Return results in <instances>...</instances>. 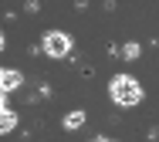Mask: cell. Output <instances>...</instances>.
<instances>
[{
	"instance_id": "7",
	"label": "cell",
	"mask_w": 159,
	"mask_h": 142,
	"mask_svg": "<svg viewBox=\"0 0 159 142\" xmlns=\"http://www.w3.org/2000/svg\"><path fill=\"white\" fill-rule=\"evenodd\" d=\"M0 51H3V34H0Z\"/></svg>"
},
{
	"instance_id": "5",
	"label": "cell",
	"mask_w": 159,
	"mask_h": 142,
	"mask_svg": "<svg viewBox=\"0 0 159 142\" xmlns=\"http://www.w3.org/2000/svg\"><path fill=\"white\" fill-rule=\"evenodd\" d=\"M85 125V112H68L64 115V129H81Z\"/></svg>"
},
{
	"instance_id": "4",
	"label": "cell",
	"mask_w": 159,
	"mask_h": 142,
	"mask_svg": "<svg viewBox=\"0 0 159 142\" xmlns=\"http://www.w3.org/2000/svg\"><path fill=\"white\" fill-rule=\"evenodd\" d=\"M14 125H17V115H14L10 108H0V135L14 132Z\"/></svg>"
},
{
	"instance_id": "1",
	"label": "cell",
	"mask_w": 159,
	"mask_h": 142,
	"mask_svg": "<svg viewBox=\"0 0 159 142\" xmlns=\"http://www.w3.org/2000/svg\"><path fill=\"white\" fill-rule=\"evenodd\" d=\"M108 98L115 102V105L122 108H132L142 102V85L132 78V74H115L112 81H108Z\"/></svg>"
},
{
	"instance_id": "2",
	"label": "cell",
	"mask_w": 159,
	"mask_h": 142,
	"mask_svg": "<svg viewBox=\"0 0 159 142\" xmlns=\"http://www.w3.org/2000/svg\"><path fill=\"white\" fill-rule=\"evenodd\" d=\"M68 51H71V37L64 34V31H48V34H44V54L68 58Z\"/></svg>"
},
{
	"instance_id": "6",
	"label": "cell",
	"mask_w": 159,
	"mask_h": 142,
	"mask_svg": "<svg viewBox=\"0 0 159 142\" xmlns=\"http://www.w3.org/2000/svg\"><path fill=\"white\" fill-rule=\"evenodd\" d=\"M92 142H115V139H105V135H98V139H92Z\"/></svg>"
},
{
	"instance_id": "3",
	"label": "cell",
	"mask_w": 159,
	"mask_h": 142,
	"mask_svg": "<svg viewBox=\"0 0 159 142\" xmlns=\"http://www.w3.org/2000/svg\"><path fill=\"white\" fill-rule=\"evenodd\" d=\"M20 81H24V78H20V71H14V68H0V95L14 91Z\"/></svg>"
}]
</instances>
